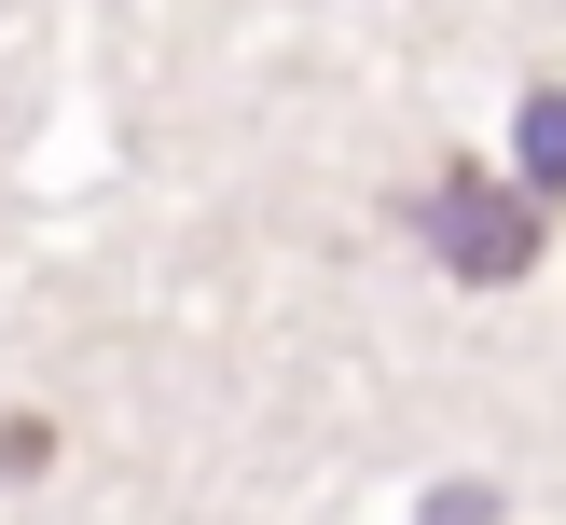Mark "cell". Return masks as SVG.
I'll use <instances>...</instances> for the list:
<instances>
[{
	"label": "cell",
	"mask_w": 566,
	"mask_h": 525,
	"mask_svg": "<svg viewBox=\"0 0 566 525\" xmlns=\"http://www.w3.org/2000/svg\"><path fill=\"white\" fill-rule=\"evenodd\" d=\"M415 235H429V263L442 276H470V291H497V276H525V263H539V193H525V180H497V166H442V180L429 193H415Z\"/></svg>",
	"instance_id": "cell-1"
},
{
	"label": "cell",
	"mask_w": 566,
	"mask_h": 525,
	"mask_svg": "<svg viewBox=\"0 0 566 525\" xmlns=\"http://www.w3.org/2000/svg\"><path fill=\"white\" fill-rule=\"evenodd\" d=\"M512 153H525V193H566V83H539V97H525V125H512Z\"/></svg>",
	"instance_id": "cell-2"
},
{
	"label": "cell",
	"mask_w": 566,
	"mask_h": 525,
	"mask_svg": "<svg viewBox=\"0 0 566 525\" xmlns=\"http://www.w3.org/2000/svg\"><path fill=\"white\" fill-rule=\"evenodd\" d=\"M429 525H497V484H429Z\"/></svg>",
	"instance_id": "cell-3"
}]
</instances>
